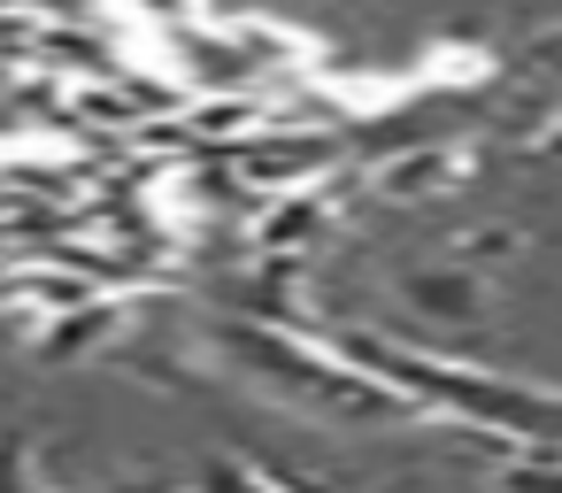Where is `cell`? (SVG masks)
I'll return each mask as SVG.
<instances>
[{
	"label": "cell",
	"instance_id": "cell-1",
	"mask_svg": "<svg viewBox=\"0 0 562 493\" xmlns=\"http://www.w3.org/2000/svg\"><path fill=\"white\" fill-rule=\"evenodd\" d=\"M447 178H454V155H447V147H416V155H401V163L378 170V193H385V201H424V193L447 186Z\"/></svg>",
	"mask_w": 562,
	"mask_h": 493
},
{
	"label": "cell",
	"instance_id": "cell-2",
	"mask_svg": "<svg viewBox=\"0 0 562 493\" xmlns=\"http://www.w3.org/2000/svg\"><path fill=\"white\" fill-rule=\"evenodd\" d=\"M116 493H170V485H116Z\"/></svg>",
	"mask_w": 562,
	"mask_h": 493
}]
</instances>
